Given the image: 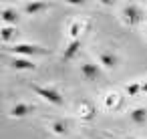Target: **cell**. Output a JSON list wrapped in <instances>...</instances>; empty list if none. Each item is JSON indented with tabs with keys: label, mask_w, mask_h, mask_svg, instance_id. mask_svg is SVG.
<instances>
[{
	"label": "cell",
	"mask_w": 147,
	"mask_h": 139,
	"mask_svg": "<svg viewBox=\"0 0 147 139\" xmlns=\"http://www.w3.org/2000/svg\"><path fill=\"white\" fill-rule=\"evenodd\" d=\"M32 91L45 99L47 103L55 105V107H65V95L57 89V87H45V85H32Z\"/></svg>",
	"instance_id": "6da1fadb"
},
{
	"label": "cell",
	"mask_w": 147,
	"mask_h": 139,
	"mask_svg": "<svg viewBox=\"0 0 147 139\" xmlns=\"http://www.w3.org/2000/svg\"><path fill=\"white\" fill-rule=\"evenodd\" d=\"M121 16H123V22H125V24H129V26H139V24L145 20V10H143L139 4L131 2V4H125V6H123Z\"/></svg>",
	"instance_id": "7a4b0ae2"
},
{
	"label": "cell",
	"mask_w": 147,
	"mask_h": 139,
	"mask_svg": "<svg viewBox=\"0 0 147 139\" xmlns=\"http://www.w3.org/2000/svg\"><path fill=\"white\" fill-rule=\"evenodd\" d=\"M8 51L14 53V55H18V57H24V59L34 57V55H45V53H47L40 45H28V43H16V45L10 47Z\"/></svg>",
	"instance_id": "3957f363"
},
{
	"label": "cell",
	"mask_w": 147,
	"mask_h": 139,
	"mask_svg": "<svg viewBox=\"0 0 147 139\" xmlns=\"http://www.w3.org/2000/svg\"><path fill=\"white\" fill-rule=\"evenodd\" d=\"M97 59H99V65H101L103 69H109V71L117 69V65H119V55H117L113 49H103V51H99Z\"/></svg>",
	"instance_id": "277c9868"
},
{
	"label": "cell",
	"mask_w": 147,
	"mask_h": 139,
	"mask_svg": "<svg viewBox=\"0 0 147 139\" xmlns=\"http://www.w3.org/2000/svg\"><path fill=\"white\" fill-rule=\"evenodd\" d=\"M129 121L135 127H145L147 125V107L145 105H135L129 109Z\"/></svg>",
	"instance_id": "5b68a950"
},
{
	"label": "cell",
	"mask_w": 147,
	"mask_h": 139,
	"mask_svg": "<svg viewBox=\"0 0 147 139\" xmlns=\"http://www.w3.org/2000/svg\"><path fill=\"white\" fill-rule=\"evenodd\" d=\"M81 75L85 81H97L101 77V65H97L93 61H85V63H81Z\"/></svg>",
	"instance_id": "8992f818"
},
{
	"label": "cell",
	"mask_w": 147,
	"mask_h": 139,
	"mask_svg": "<svg viewBox=\"0 0 147 139\" xmlns=\"http://www.w3.org/2000/svg\"><path fill=\"white\" fill-rule=\"evenodd\" d=\"M0 20H2V26H14L20 20V14L14 6H4L0 10Z\"/></svg>",
	"instance_id": "52a82bcc"
},
{
	"label": "cell",
	"mask_w": 147,
	"mask_h": 139,
	"mask_svg": "<svg viewBox=\"0 0 147 139\" xmlns=\"http://www.w3.org/2000/svg\"><path fill=\"white\" fill-rule=\"evenodd\" d=\"M81 49H83V40H81V38L71 40V43L65 47V51H63V61H75V59L79 57Z\"/></svg>",
	"instance_id": "ba28073f"
},
{
	"label": "cell",
	"mask_w": 147,
	"mask_h": 139,
	"mask_svg": "<svg viewBox=\"0 0 147 139\" xmlns=\"http://www.w3.org/2000/svg\"><path fill=\"white\" fill-rule=\"evenodd\" d=\"M32 111H34V105H30V103H24V101H20V103L12 105V109H10V117H14V119H22V117L30 115Z\"/></svg>",
	"instance_id": "9c48e42d"
},
{
	"label": "cell",
	"mask_w": 147,
	"mask_h": 139,
	"mask_svg": "<svg viewBox=\"0 0 147 139\" xmlns=\"http://www.w3.org/2000/svg\"><path fill=\"white\" fill-rule=\"evenodd\" d=\"M10 67L16 69V71H34V69H36L34 61L24 59V57H14V59L10 61Z\"/></svg>",
	"instance_id": "30bf717a"
},
{
	"label": "cell",
	"mask_w": 147,
	"mask_h": 139,
	"mask_svg": "<svg viewBox=\"0 0 147 139\" xmlns=\"http://www.w3.org/2000/svg\"><path fill=\"white\" fill-rule=\"evenodd\" d=\"M79 115H81V119H85V121H93L95 115H97V109H95V105H93L91 101H83V103L79 105Z\"/></svg>",
	"instance_id": "8fae6325"
},
{
	"label": "cell",
	"mask_w": 147,
	"mask_h": 139,
	"mask_svg": "<svg viewBox=\"0 0 147 139\" xmlns=\"http://www.w3.org/2000/svg\"><path fill=\"white\" fill-rule=\"evenodd\" d=\"M69 129H71V123H69L67 119H63V117L51 121V131H53L55 135H67Z\"/></svg>",
	"instance_id": "7c38bea8"
},
{
	"label": "cell",
	"mask_w": 147,
	"mask_h": 139,
	"mask_svg": "<svg viewBox=\"0 0 147 139\" xmlns=\"http://www.w3.org/2000/svg\"><path fill=\"white\" fill-rule=\"evenodd\" d=\"M121 103H123V97L119 95V93H107L105 95V107L107 109H119L121 107Z\"/></svg>",
	"instance_id": "4fadbf2b"
},
{
	"label": "cell",
	"mask_w": 147,
	"mask_h": 139,
	"mask_svg": "<svg viewBox=\"0 0 147 139\" xmlns=\"http://www.w3.org/2000/svg\"><path fill=\"white\" fill-rule=\"evenodd\" d=\"M16 34H18L16 26H2V28H0V40H2L4 45L12 43V40L16 38Z\"/></svg>",
	"instance_id": "5bb4252c"
},
{
	"label": "cell",
	"mask_w": 147,
	"mask_h": 139,
	"mask_svg": "<svg viewBox=\"0 0 147 139\" xmlns=\"http://www.w3.org/2000/svg\"><path fill=\"white\" fill-rule=\"evenodd\" d=\"M49 8V4H45V2H26L24 4V12L26 14H40V12H45Z\"/></svg>",
	"instance_id": "9a60e30c"
},
{
	"label": "cell",
	"mask_w": 147,
	"mask_h": 139,
	"mask_svg": "<svg viewBox=\"0 0 147 139\" xmlns=\"http://www.w3.org/2000/svg\"><path fill=\"white\" fill-rule=\"evenodd\" d=\"M83 28H85V20H81V18L73 20V22H71V26H69L71 40H75V38H81V32H83Z\"/></svg>",
	"instance_id": "2e32d148"
},
{
	"label": "cell",
	"mask_w": 147,
	"mask_h": 139,
	"mask_svg": "<svg viewBox=\"0 0 147 139\" xmlns=\"http://www.w3.org/2000/svg\"><path fill=\"white\" fill-rule=\"evenodd\" d=\"M123 91H125L127 97H137V95L141 93V83H139V81H131L129 85H125Z\"/></svg>",
	"instance_id": "e0dca14e"
},
{
	"label": "cell",
	"mask_w": 147,
	"mask_h": 139,
	"mask_svg": "<svg viewBox=\"0 0 147 139\" xmlns=\"http://www.w3.org/2000/svg\"><path fill=\"white\" fill-rule=\"evenodd\" d=\"M141 93H143V95H147V79H145V81H141Z\"/></svg>",
	"instance_id": "ac0fdd59"
},
{
	"label": "cell",
	"mask_w": 147,
	"mask_h": 139,
	"mask_svg": "<svg viewBox=\"0 0 147 139\" xmlns=\"http://www.w3.org/2000/svg\"><path fill=\"white\" fill-rule=\"evenodd\" d=\"M125 139H139V137H135V135H129V137H125Z\"/></svg>",
	"instance_id": "d6986e66"
},
{
	"label": "cell",
	"mask_w": 147,
	"mask_h": 139,
	"mask_svg": "<svg viewBox=\"0 0 147 139\" xmlns=\"http://www.w3.org/2000/svg\"><path fill=\"white\" fill-rule=\"evenodd\" d=\"M145 40H147V26H145Z\"/></svg>",
	"instance_id": "ffe728a7"
},
{
	"label": "cell",
	"mask_w": 147,
	"mask_h": 139,
	"mask_svg": "<svg viewBox=\"0 0 147 139\" xmlns=\"http://www.w3.org/2000/svg\"><path fill=\"white\" fill-rule=\"evenodd\" d=\"M95 139H107V137H95Z\"/></svg>",
	"instance_id": "44dd1931"
}]
</instances>
